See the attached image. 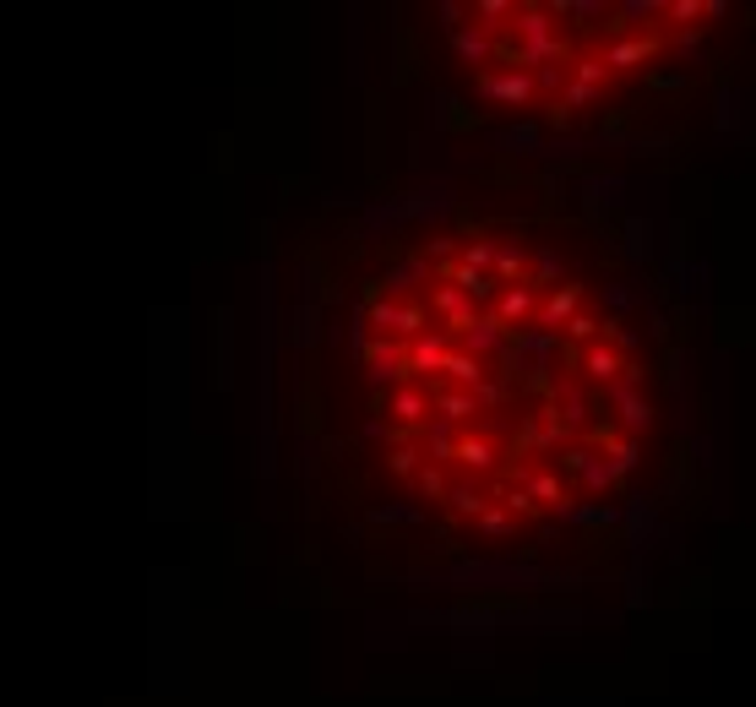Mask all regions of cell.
I'll return each mask as SVG.
<instances>
[{
    "mask_svg": "<svg viewBox=\"0 0 756 707\" xmlns=\"http://www.w3.org/2000/svg\"><path fill=\"white\" fill-rule=\"evenodd\" d=\"M577 365H582V376L593 381V387H615V381H621V365L626 359L610 349V343H593L588 354H577Z\"/></svg>",
    "mask_w": 756,
    "mask_h": 707,
    "instance_id": "cell-10",
    "label": "cell"
},
{
    "mask_svg": "<svg viewBox=\"0 0 756 707\" xmlns=\"http://www.w3.org/2000/svg\"><path fill=\"white\" fill-rule=\"evenodd\" d=\"M387 414H398V425H425L430 414V392L425 387H398L387 403Z\"/></svg>",
    "mask_w": 756,
    "mask_h": 707,
    "instance_id": "cell-15",
    "label": "cell"
},
{
    "mask_svg": "<svg viewBox=\"0 0 756 707\" xmlns=\"http://www.w3.org/2000/svg\"><path fill=\"white\" fill-rule=\"evenodd\" d=\"M430 305H436L441 316H446V327H452V332L474 321V300H468L463 289H452V283H436V294H430Z\"/></svg>",
    "mask_w": 756,
    "mask_h": 707,
    "instance_id": "cell-14",
    "label": "cell"
},
{
    "mask_svg": "<svg viewBox=\"0 0 756 707\" xmlns=\"http://www.w3.org/2000/svg\"><path fill=\"white\" fill-rule=\"evenodd\" d=\"M446 501H452V512H463V517H479L490 506V495L474 485V479H463V485H446Z\"/></svg>",
    "mask_w": 756,
    "mask_h": 707,
    "instance_id": "cell-21",
    "label": "cell"
},
{
    "mask_svg": "<svg viewBox=\"0 0 756 707\" xmlns=\"http://www.w3.org/2000/svg\"><path fill=\"white\" fill-rule=\"evenodd\" d=\"M539 310V294H534V283H517V289H501L495 294V321H501L506 332L517 327V321H528Z\"/></svg>",
    "mask_w": 756,
    "mask_h": 707,
    "instance_id": "cell-8",
    "label": "cell"
},
{
    "mask_svg": "<svg viewBox=\"0 0 756 707\" xmlns=\"http://www.w3.org/2000/svg\"><path fill=\"white\" fill-rule=\"evenodd\" d=\"M452 49H457V60H468V66H485V60L495 55V33H485L479 22L474 28L463 22V28H452Z\"/></svg>",
    "mask_w": 756,
    "mask_h": 707,
    "instance_id": "cell-11",
    "label": "cell"
},
{
    "mask_svg": "<svg viewBox=\"0 0 756 707\" xmlns=\"http://www.w3.org/2000/svg\"><path fill=\"white\" fill-rule=\"evenodd\" d=\"M653 55H659L653 39H626V44H615L610 55H599V60H604V71H610V66H642V60H653Z\"/></svg>",
    "mask_w": 756,
    "mask_h": 707,
    "instance_id": "cell-20",
    "label": "cell"
},
{
    "mask_svg": "<svg viewBox=\"0 0 756 707\" xmlns=\"http://www.w3.org/2000/svg\"><path fill=\"white\" fill-rule=\"evenodd\" d=\"M430 408H441V419H446V425H468V419H474L479 414V408H474V392H430Z\"/></svg>",
    "mask_w": 756,
    "mask_h": 707,
    "instance_id": "cell-17",
    "label": "cell"
},
{
    "mask_svg": "<svg viewBox=\"0 0 756 707\" xmlns=\"http://www.w3.org/2000/svg\"><path fill=\"white\" fill-rule=\"evenodd\" d=\"M566 332H572L577 343H593V338H599L604 327H599V321H593V316H572V321H566Z\"/></svg>",
    "mask_w": 756,
    "mask_h": 707,
    "instance_id": "cell-31",
    "label": "cell"
},
{
    "mask_svg": "<svg viewBox=\"0 0 756 707\" xmlns=\"http://www.w3.org/2000/svg\"><path fill=\"white\" fill-rule=\"evenodd\" d=\"M528 82H534V88H544V93H561V88H566V66H539Z\"/></svg>",
    "mask_w": 756,
    "mask_h": 707,
    "instance_id": "cell-28",
    "label": "cell"
},
{
    "mask_svg": "<svg viewBox=\"0 0 756 707\" xmlns=\"http://www.w3.org/2000/svg\"><path fill=\"white\" fill-rule=\"evenodd\" d=\"M506 512H534V501H528V490H523V485L506 490Z\"/></svg>",
    "mask_w": 756,
    "mask_h": 707,
    "instance_id": "cell-34",
    "label": "cell"
},
{
    "mask_svg": "<svg viewBox=\"0 0 756 707\" xmlns=\"http://www.w3.org/2000/svg\"><path fill=\"white\" fill-rule=\"evenodd\" d=\"M506 343H512V332H506L495 316H474L468 327H457V354L479 359V365H485V359H501Z\"/></svg>",
    "mask_w": 756,
    "mask_h": 707,
    "instance_id": "cell-2",
    "label": "cell"
},
{
    "mask_svg": "<svg viewBox=\"0 0 756 707\" xmlns=\"http://www.w3.org/2000/svg\"><path fill=\"white\" fill-rule=\"evenodd\" d=\"M479 93L495 98V104H528V98H534V82H528V71H485V77H479Z\"/></svg>",
    "mask_w": 756,
    "mask_h": 707,
    "instance_id": "cell-6",
    "label": "cell"
},
{
    "mask_svg": "<svg viewBox=\"0 0 756 707\" xmlns=\"http://www.w3.org/2000/svg\"><path fill=\"white\" fill-rule=\"evenodd\" d=\"M577 300H582V289H561V283H555V294H550V300H544V310H539V332L566 327V321H572V310H577Z\"/></svg>",
    "mask_w": 756,
    "mask_h": 707,
    "instance_id": "cell-16",
    "label": "cell"
},
{
    "mask_svg": "<svg viewBox=\"0 0 756 707\" xmlns=\"http://www.w3.org/2000/svg\"><path fill=\"white\" fill-rule=\"evenodd\" d=\"M365 376L370 387H408V370H403V349L392 338H370L365 343Z\"/></svg>",
    "mask_w": 756,
    "mask_h": 707,
    "instance_id": "cell-4",
    "label": "cell"
},
{
    "mask_svg": "<svg viewBox=\"0 0 756 707\" xmlns=\"http://www.w3.org/2000/svg\"><path fill=\"white\" fill-rule=\"evenodd\" d=\"M495 278H501V283H512V278H523V267H528V256L523 251H517V245H495Z\"/></svg>",
    "mask_w": 756,
    "mask_h": 707,
    "instance_id": "cell-22",
    "label": "cell"
},
{
    "mask_svg": "<svg viewBox=\"0 0 756 707\" xmlns=\"http://www.w3.org/2000/svg\"><path fill=\"white\" fill-rule=\"evenodd\" d=\"M452 463H463L468 474H490L495 468V446H490V436H457V446H452Z\"/></svg>",
    "mask_w": 756,
    "mask_h": 707,
    "instance_id": "cell-12",
    "label": "cell"
},
{
    "mask_svg": "<svg viewBox=\"0 0 756 707\" xmlns=\"http://www.w3.org/2000/svg\"><path fill=\"white\" fill-rule=\"evenodd\" d=\"M523 441L539 446V452H555V446L566 441V430H561V419H555V408H534V414H528Z\"/></svg>",
    "mask_w": 756,
    "mask_h": 707,
    "instance_id": "cell-13",
    "label": "cell"
},
{
    "mask_svg": "<svg viewBox=\"0 0 756 707\" xmlns=\"http://www.w3.org/2000/svg\"><path fill=\"white\" fill-rule=\"evenodd\" d=\"M604 457H610V474L621 479V474H631V468H637V441H604Z\"/></svg>",
    "mask_w": 756,
    "mask_h": 707,
    "instance_id": "cell-23",
    "label": "cell"
},
{
    "mask_svg": "<svg viewBox=\"0 0 756 707\" xmlns=\"http://www.w3.org/2000/svg\"><path fill=\"white\" fill-rule=\"evenodd\" d=\"M419 490H425L430 495V501H446V474H441V468H419Z\"/></svg>",
    "mask_w": 756,
    "mask_h": 707,
    "instance_id": "cell-29",
    "label": "cell"
},
{
    "mask_svg": "<svg viewBox=\"0 0 756 707\" xmlns=\"http://www.w3.org/2000/svg\"><path fill=\"white\" fill-rule=\"evenodd\" d=\"M381 436L392 441V425H387L381 414H370V419H365V441H381Z\"/></svg>",
    "mask_w": 756,
    "mask_h": 707,
    "instance_id": "cell-35",
    "label": "cell"
},
{
    "mask_svg": "<svg viewBox=\"0 0 756 707\" xmlns=\"http://www.w3.org/2000/svg\"><path fill=\"white\" fill-rule=\"evenodd\" d=\"M664 17L675 22V28H686V22L702 17V0H675V6H664Z\"/></svg>",
    "mask_w": 756,
    "mask_h": 707,
    "instance_id": "cell-30",
    "label": "cell"
},
{
    "mask_svg": "<svg viewBox=\"0 0 756 707\" xmlns=\"http://www.w3.org/2000/svg\"><path fill=\"white\" fill-rule=\"evenodd\" d=\"M512 33L506 39H495V55L501 60H512V71H528V66H566V39H561V28L550 22V11H539V6H528V11H512Z\"/></svg>",
    "mask_w": 756,
    "mask_h": 707,
    "instance_id": "cell-1",
    "label": "cell"
},
{
    "mask_svg": "<svg viewBox=\"0 0 756 707\" xmlns=\"http://www.w3.org/2000/svg\"><path fill=\"white\" fill-rule=\"evenodd\" d=\"M392 468H398V474H419V452L414 446H398V452H392Z\"/></svg>",
    "mask_w": 756,
    "mask_h": 707,
    "instance_id": "cell-33",
    "label": "cell"
},
{
    "mask_svg": "<svg viewBox=\"0 0 756 707\" xmlns=\"http://www.w3.org/2000/svg\"><path fill=\"white\" fill-rule=\"evenodd\" d=\"M441 28H446V33L463 28V6H457V0H446V6H441Z\"/></svg>",
    "mask_w": 756,
    "mask_h": 707,
    "instance_id": "cell-36",
    "label": "cell"
},
{
    "mask_svg": "<svg viewBox=\"0 0 756 707\" xmlns=\"http://www.w3.org/2000/svg\"><path fill=\"white\" fill-rule=\"evenodd\" d=\"M441 370H446V381H457L463 392H474L479 381L490 376V370L479 365V359H468V354H446V359H441Z\"/></svg>",
    "mask_w": 756,
    "mask_h": 707,
    "instance_id": "cell-18",
    "label": "cell"
},
{
    "mask_svg": "<svg viewBox=\"0 0 756 707\" xmlns=\"http://www.w3.org/2000/svg\"><path fill=\"white\" fill-rule=\"evenodd\" d=\"M452 354V338H446V332H419L414 343H408V354H403V370H408V381L419 376V370H441V359Z\"/></svg>",
    "mask_w": 756,
    "mask_h": 707,
    "instance_id": "cell-7",
    "label": "cell"
},
{
    "mask_svg": "<svg viewBox=\"0 0 756 707\" xmlns=\"http://www.w3.org/2000/svg\"><path fill=\"white\" fill-rule=\"evenodd\" d=\"M528 485V501H544V506H566V485H561V474H550V468H539V474H528L523 479Z\"/></svg>",
    "mask_w": 756,
    "mask_h": 707,
    "instance_id": "cell-19",
    "label": "cell"
},
{
    "mask_svg": "<svg viewBox=\"0 0 756 707\" xmlns=\"http://www.w3.org/2000/svg\"><path fill=\"white\" fill-rule=\"evenodd\" d=\"M561 272H566L561 251H539V256H534V283H555Z\"/></svg>",
    "mask_w": 756,
    "mask_h": 707,
    "instance_id": "cell-25",
    "label": "cell"
},
{
    "mask_svg": "<svg viewBox=\"0 0 756 707\" xmlns=\"http://www.w3.org/2000/svg\"><path fill=\"white\" fill-rule=\"evenodd\" d=\"M534 142H539V136L528 131V126H523V131H506V136H501V147H534Z\"/></svg>",
    "mask_w": 756,
    "mask_h": 707,
    "instance_id": "cell-37",
    "label": "cell"
},
{
    "mask_svg": "<svg viewBox=\"0 0 756 707\" xmlns=\"http://www.w3.org/2000/svg\"><path fill=\"white\" fill-rule=\"evenodd\" d=\"M490 262H495V240H468L463 245V267L468 272H485Z\"/></svg>",
    "mask_w": 756,
    "mask_h": 707,
    "instance_id": "cell-24",
    "label": "cell"
},
{
    "mask_svg": "<svg viewBox=\"0 0 756 707\" xmlns=\"http://www.w3.org/2000/svg\"><path fill=\"white\" fill-rule=\"evenodd\" d=\"M610 403L621 408V425L631 430V436H642V430L653 425V403L642 398V387H621V381H615V387H610Z\"/></svg>",
    "mask_w": 756,
    "mask_h": 707,
    "instance_id": "cell-9",
    "label": "cell"
},
{
    "mask_svg": "<svg viewBox=\"0 0 756 707\" xmlns=\"http://www.w3.org/2000/svg\"><path fill=\"white\" fill-rule=\"evenodd\" d=\"M479 528H485L490 539H501V533L512 528V517H506V512H490V506H485V512H479Z\"/></svg>",
    "mask_w": 756,
    "mask_h": 707,
    "instance_id": "cell-32",
    "label": "cell"
},
{
    "mask_svg": "<svg viewBox=\"0 0 756 707\" xmlns=\"http://www.w3.org/2000/svg\"><path fill=\"white\" fill-rule=\"evenodd\" d=\"M425 441L436 446L441 457H452V446H457V425H446V419H441V425H430V430H425Z\"/></svg>",
    "mask_w": 756,
    "mask_h": 707,
    "instance_id": "cell-27",
    "label": "cell"
},
{
    "mask_svg": "<svg viewBox=\"0 0 756 707\" xmlns=\"http://www.w3.org/2000/svg\"><path fill=\"white\" fill-rule=\"evenodd\" d=\"M572 71H577V88H599L610 71H604V60H572Z\"/></svg>",
    "mask_w": 756,
    "mask_h": 707,
    "instance_id": "cell-26",
    "label": "cell"
},
{
    "mask_svg": "<svg viewBox=\"0 0 756 707\" xmlns=\"http://www.w3.org/2000/svg\"><path fill=\"white\" fill-rule=\"evenodd\" d=\"M419 283H430V262L425 256H408V262H392L387 272H381L376 289L387 294V300H403V294H414Z\"/></svg>",
    "mask_w": 756,
    "mask_h": 707,
    "instance_id": "cell-5",
    "label": "cell"
},
{
    "mask_svg": "<svg viewBox=\"0 0 756 707\" xmlns=\"http://www.w3.org/2000/svg\"><path fill=\"white\" fill-rule=\"evenodd\" d=\"M610 305H615V310H626V305H637V289H610Z\"/></svg>",
    "mask_w": 756,
    "mask_h": 707,
    "instance_id": "cell-38",
    "label": "cell"
},
{
    "mask_svg": "<svg viewBox=\"0 0 756 707\" xmlns=\"http://www.w3.org/2000/svg\"><path fill=\"white\" fill-rule=\"evenodd\" d=\"M365 321L381 332V338H408V343L425 332V310H419V305H403V300H376V305L365 310Z\"/></svg>",
    "mask_w": 756,
    "mask_h": 707,
    "instance_id": "cell-3",
    "label": "cell"
}]
</instances>
